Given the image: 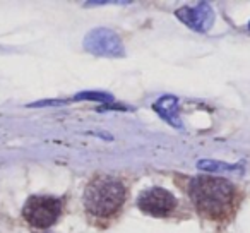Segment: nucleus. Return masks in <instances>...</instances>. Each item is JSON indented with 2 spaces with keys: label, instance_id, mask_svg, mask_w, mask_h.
<instances>
[{
  "label": "nucleus",
  "instance_id": "obj_1",
  "mask_svg": "<svg viewBox=\"0 0 250 233\" xmlns=\"http://www.w3.org/2000/svg\"><path fill=\"white\" fill-rule=\"evenodd\" d=\"M188 197L202 218L226 225L236 214L242 194L226 178L199 175L188 184Z\"/></svg>",
  "mask_w": 250,
  "mask_h": 233
},
{
  "label": "nucleus",
  "instance_id": "obj_2",
  "mask_svg": "<svg viewBox=\"0 0 250 233\" xmlns=\"http://www.w3.org/2000/svg\"><path fill=\"white\" fill-rule=\"evenodd\" d=\"M127 189L118 178L110 175H96L84 191L83 201L87 214L96 219H110L124 206Z\"/></svg>",
  "mask_w": 250,
  "mask_h": 233
},
{
  "label": "nucleus",
  "instance_id": "obj_3",
  "mask_svg": "<svg viewBox=\"0 0 250 233\" xmlns=\"http://www.w3.org/2000/svg\"><path fill=\"white\" fill-rule=\"evenodd\" d=\"M62 201L52 195H31L22 208V218L36 230H46L62 214Z\"/></svg>",
  "mask_w": 250,
  "mask_h": 233
},
{
  "label": "nucleus",
  "instance_id": "obj_4",
  "mask_svg": "<svg viewBox=\"0 0 250 233\" xmlns=\"http://www.w3.org/2000/svg\"><path fill=\"white\" fill-rule=\"evenodd\" d=\"M137 208L144 214L163 218V216H168L175 211V208H177V197L170 191H167V189L149 187L141 192V195L137 197Z\"/></svg>",
  "mask_w": 250,
  "mask_h": 233
},
{
  "label": "nucleus",
  "instance_id": "obj_5",
  "mask_svg": "<svg viewBox=\"0 0 250 233\" xmlns=\"http://www.w3.org/2000/svg\"><path fill=\"white\" fill-rule=\"evenodd\" d=\"M86 48H89L91 52L96 53H103V55H118L122 53V45L120 40L113 35L108 29H98L93 31L89 36L86 38Z\"/></svg>",
  "mask_w": 250,
  "mask_h": 233
},
{
  "label": "nucleus",
  "instance_id": "obj_6",
  "mask_svg": "<svg viewBox=\"0 0 250 233\" xmlns=\"http://www.w3.org/2000/svg\"><path fill=\"white\" fill-rule=\"evenodd\" d=\"M177 16L185 24L197 29V31H208L211 28L212 21H214L212 9L206 4H201L197 7H184L177 11Z\"/></svg>",
  "mask_w": 250,
  "mask_h": 233
},
{
  "label": "nucleus",
  "instance_id": "obj_7",
  "mask_svg": "<svg viewBox=\"0 0 250 233\" xmlns=\"http://www.w3.org/2000/svg\"><path fill=\"white\" fill-rule=\"evenodd\" d=\"M154 110H156L165 120L171 122L173 126L180 127V124L175 120V119H178V115H177L178 105H177V100H175V98H163V100L156 101V103H154Z\"/></svg>",
  "mask_w": 250,
  "mask_h": 233
}]
</instances>
